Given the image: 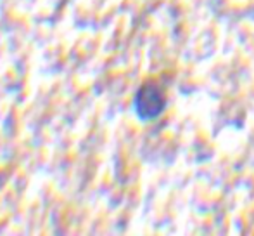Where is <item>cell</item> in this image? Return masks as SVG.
<instances>
[{"mask_svg": "<svg viewBox=\"0 0 254 236\" xmlns=\"http://www.w3.org/2000/svg\"><path fill=\"white\" fill-rule=\"evenodd\" d=\"M168 92L164 85L156 78H147L140 84L133 98L135 115L140 121H152L166 110Z\"/></svg>", "mask_w": 254, "mask_h": 236, "instance_id": "6da1fadb", "label": "cell"}]
</instances>
